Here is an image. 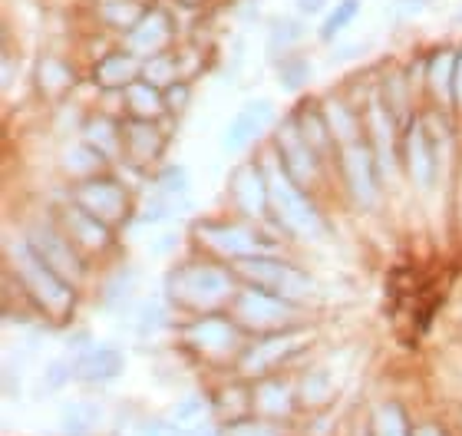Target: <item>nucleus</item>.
I'll return each instance as SVG.
<instances>
[{
  "instance_id": "obj_1",
  "label": "nucleus",
  "mask_w": 462,
  "mask_h": 436,
  "mask_svg": "<svg viewBox=\"0 0 462 436\" xmlns=\"http://www.w3.org/2000/svg\"><path fill=\"white\" fill-rule=\"evenodd\" d=\"M235 278L215 262H185L165 278V294L175 308L195 311V314H215L222 304L235 298Z\"/></svg>"
},
{
  "instance_id": "obj_2",
  "label": "nucleus",
  "mask_w": 462,
  "mask_h": 436,
  "mask_svg": "<svg viewBox=\"0 0 462 436\" xmlns=\"http://www.w3.org/2000/svg\"><path fill=\"white\" fill-rule=\"evenodd\" d=\"M261 169L268 175L271 215H278V222L284 225L288 232L300 235V238H320V235H324V218H320L318 205L308 199L304 185H298L291 179V172L284 169L274 145L264 153Z\"/></svg>"
},
{
  "instance_id": "obj_3",
  "label": "nucleus",
  "mask_w": 462,
  "mask_h": 436,
  "mask_svg": "<svg viewBox=\"0 0 462 436\" xmlns=\"http://www.w3.org/2000/svg\"><path fill=\"white\" fill-rule=\"evenodd\" d=\"M10 262L14 274L20 278V288L43 314L50 318H67L73 311V284L63 282L53 268H50L30 242H10Z\"/></svg>"
},
{
  "instance_id": "obj_4",
  "label": "nucleus",
  "mask_w": 462,
  "mask_h": 436,
  "mask_svg": "<svg viewBox=\"0 0 462 436\" xmlns=\"http://www.w3.org/2000/svg\"><path fill=\"white\" fill-rule=\"evenodd\" d=\"M231 318H235V324L241 330L274 334V330H284V328H298L300 304L298 301L281 298L274 291L258 288V284H245L231 298Z\"/></svg>"
},
{
  "instance_id": "obj_5",
  "label": "nucleus",
  "mask_w": 462,
  "mask_h": 436,
  "mask_svg": "<svg viewBox=\"0 0 462 436\" xmlns=\"http://www.w3.org/2000/svg\"><path fill=\"white\" fill-rule=\"evenodd\" d=\"M235 274H238L245 284H258V288L264 291H274V294H281V298L288 301H298L304 294H310V278L304 272H300L298 264L284 262V258H278V255H251V258H241V262H235Z\"/></svg>"
},
{
  "instance_id": "obj_6",
  "label": "nucleus",
  "mask_w": 462,
  "mask_h": 436,
  "mask_svg": "<svg viewBox=\"0 0 462 436\" xmlns=\"http://www.w3.org/2000/svg\"><path fill=\"white\" fill-rule=\"evenodd\" d=\"M192 235L202 248L215 252L218 258H228V262H241V258H251V255L271 252L268 238H261L258 228H251L245 222L208 218V222H195Z\"/></svg>"
},
{
  "instance_id": "obj_7",
  "label": "nucleus",
  "mask_w": 462,
  "mask_h": 436,
  "mask_svg": "<svg viewBox=\"0 0 462 436\" xmlns=\"http://www.w3.org/2000/svg\"><path fill=\"white\" fill-rule=\"evenodd\" d=\"M340 169H344L346 192L354 195L360 209H376L380 202V165L370 149V143H350L340 145Z\"/></svg>"
},
{
  "instance_id": "obj_8",
  "label": "nucleus",
  "mask_w": 462,
  "mask_h": 436,
  "mask_svg": "<svg viewBox=\"0 0 462 436\" xmlns=\"http://www.w3.org/2000/svg\"><path fill=\"white\" fill-rule=\"evenodd\" d=\"M310 340V334L304 328H284L274 334H261L245 354H241V374L248 377H261L281 364V360L294 357L304 350V344Z\"/></svg>"
},
{
  "instance_id": "obj_9",
  "label": "nucleus",
  "mask_w": 462,
  "mask_h": 436,
  "mask_svg": "<svg viewBox=\"0 0 462 436\" xmlns=\"http://www.w3.org/2000/svg\"><path fill=\"white\" fill-rule=\"evenodd\" d=\"M27 242L33 245V252L63 278V282L77 284L83 278V252L69 242V235L57 225H33L27 235Z\"/></svg>"
},
{
  "instance_id": "obj_10",
  "label": "nucleus",
  "mask_w": 462,
  "mask_h": 436,
  "mask_svg": "<svg viewBox=\"0 0 462 436\" xmlns=\"http://www.w3.org/2000/svg\"><path fill=\"white\" fill-rule=\"evenodd\" d=\"M228 195L238 215L248 222H261L271 215V192H268V175L261 162H238L228 175Z\"/></svg>"
},
{
  "instance_id": "obj_11",
  "label": "nucleus",
  "mask_w": 462,
  "mask_h": 436,
  "mask_svg": "<svg viewBox=\"0 0 462 436\" xmlns=\"http://www.w3.org/2000/svg\"><path fill=\"white\" fill-rule=\"evenodd\" d=\"M73 202L83 205L87 212H93L97 218H103L106 225H123L129 218V189L123 182H116L109 175H97V179H87V182H79L77 195H73Z\"/></svg>"
},
{
  "instance_id": "obj_12",
  "label": "nucleus",
  "mask_w": 462,
  "mask_h": 436,
  "mask_svg": "<svg viewBox=\"0 0 462 436\" xmlns=\"http://www.w3.org/2000/svg\"><path fill=\"white\" fill-rule=\"evenodd\" d=\"M238 334L241 328L235 324V318H225V314H199L182 328L185 348L205 357H228L238 344Z\"/></svg>"
},
{
  "instance_id": "obj_13",
  "label": "nucleus",
  "mask_w": 462,
  "mask_h": 436,
  "mask_svg": "<svg viewBox=\"0 0 462 436\" xmlns=\"http://www.w3.org/2000/svg\"><path fill=\"white\" fill-rule=\"evenodd\" d=\"M172 40H175L172 14H169L165 7H152V10H145L143 17H139V23H135V27L125 30L119 47H125L133 57H139V60H149V57H159V53H165V50L172 47Z\"/></svg>"
},
{
  "instance_id": "obj_14",
  "label": "nucleus",
  "mask_w": 462,
  "mask_h": 436,
  "mask_svg": "<svg viewBox=\"0 0 462 436\" xmlns=\"http://www.w3.org/2000/svg\"><path fill=\"white\" fill-rule=\"evenodd\" d=\"M271 126H274V103H271V99H251V103H245V107L231 116L228 126H225L222 149L228 155L245 153V149L258 143Z\"/></svg>"
},
{
  "instance_id": "obj_15",
  "label": "nucleus",
  "mask_w": 462,
  "mask_h": 436,
  "mask_svg": "<svg viewBox=\"0 0 462 436\" xmlns=\"http://www.w3.org/2000/svg\"><path fill=\"white\" fill-rule=\"evenodd\" d=\"M274 149H278L281 162H284V169H288L291 179H294L298 185H304V189H308V185L318 179L320 153L308 143V139L300 136V129L294 126V119H284V123H278V133H274Z\"/></svg>"
},
{
  "instance_id": "obj_16",
  "label": "nucleus",
  "mask_w": 462,
  "mask_h": 436,
  "mask_svg": "<svg viewBox=\"0 0 462 436\" xmlns=\"http://www.w3.org/2000/svg\"><path fill=\"white\" fill-rule=\"evenodd\" d=\"M364 129L370 133V149L376 155V165H380V175H393L396 169V123H393V109L386 107V99L380 93L366 99L364 109Z\"/></svg>"
},
{
  "instance_id": "obj_17",
  "label": "nucleus",
  "mask_w": 462,
  "mask_h": 436,
  "mask_svg": "<svg viewBox=\"0 0 462 436\" xmlns=\"http://www.w3.org/2000/svg\"><path fill=\"white\" fill-rule=\"evenodd\" d=\"M403 165L410 182L420 189V192H430L436 182V149H433V133L423 119H413L406 126L403 136Z\"/></svg>"
},
{
  "instance_id": "obj_18",
  "label": "nucleus",
  "mask_w": 462,
  "mask_h": 436,
  "mask_svg": "<svg viewBox=\"0 0 462 436\" xmlns=\"http://www.w3.org/2000/svg\"><path fill=\"white\" fill-rule=\"evenodd\" d=\"M60 228L69 235V242L77 245L83 255L106 252L113 242V225H106L103 218H97L93 212H87L83 205H67L60 215Z\"/></svg>"
},
{
  "instance_id": "obj_19",
  "label": "nucleus",
  "mask_w": 462,
  "mask_h": 436,
  "mask_svg": "<svg viewBox=\"0 0 462 436\" xmlns=\"http://www.w3.org/2000/svg\"><path fill=\"white\" fill-rule=\"evenodd\" d=\"M162 149H165V139L159 123H152V119H133V116L123 119V155L129 159V165L149 169L162 155Z\"/></svg>"
},
{
  "instance_id": "obj_20",
  "label": "nucleus",
  "mask_w": 462,
  "mask_h": 436,
  "mask_svg": "<svg viewBox=\"0 0 462 436\" xmlns=\"http://www.w3.org/2000/svg\"><path fill=\"white\" fill-rule=\"evenodd\" d=\"M139 77H143V60L133 57L125 47H116L109 53H103L97 60V67H93V83L99 89H106V93H123Z\"/></svg>"
},
{
  "instance_id": "obj_21",
  "label": "nucleus",
  "mask_w": 462,
  "mask_h": 436,
  "mask_svg": "<svg viewBox=\"0 0 462 436\" xmlns=\"http://www.w3.org/2000/svg\"><path fill=\"white\" fill-rule=\"evenodd\" d=\"M123 107H125V116L152 119V123H159V119L169 113V107H165V89L155 87V83H149V79H143V77L123 89Z\"/></svg>"
},
{
  "instance_id": "obj_22",
  "label": "nucleus",
  "mask_w": 462,
  "mask_h": 436,
  "mask_svg": "<svg viewBox=\"0 0 462 436\" xmlns=\"http://www.w3.org/2000/svg\"><path fill=\"white\" fill-rule=\"evenodd\" d=\"M310 37L304 17H274L268 27V37H264V53H268L274 63L291 53H298L300 43Z\"/></svg>"
},
{
  "instance_id": "obj_23",
  "label": "nucleus",
  "mask_w": 462,
  "mask_h": 436,
  "mask_svg": "<svg viewBox=\"0 0 462 436\" xmlns=\"http://www.w3.org/2000/svg\"><path fill=\"white\" fill-rule=\"evenodd\" d=\"M123 354L116 348H87V350H79L77 357H73V374H77L79 380H113L123 374Z\"/></svg>"
},
{
  "instance_id": "obj_24",
  "label": "nucleus",
  "mask_w": 462,
  "mask_h": 436,
  "mask_svg": "<svg viewBox=\"0 0 462 436\" xmlns=\"http://www.w3.org/2000/svg\"><path fill=\"white\" fill-rule=\"evenodd\" d=\"M324 116H328V126H330V136L337 145H350V143H360V133H364V113L354 109L350 103L337 97H328L324 103Z\"/></svg>"
},
{
  "instance_id": "obj_25",
  "label": "nucleus",
  "mask_w": 462,
  "mask_h": 436,
  "mask_svg": "<svg viewBox=\"0 0 462 436\" xmlns=\"http://www.w3.org/2000/svg\"><path fill=\"white\" fill-rule=\"evenodd\" d=\"M456 57L459 50L443 47L426 60V87L433 89L439 103H456Z\"/></svg>"
},
{
  "instance_id": "obj_26",
  "label": "nucleus",
  "mask_w": 462,
  "mask_h": 436,
  "mask_svg": "<svg viewBox=\"0 0 462 436\" xmlns=\"http://www.w3.org/2000/svg\"><path fill=\"white\" fill-rule=\"evenodd\" d=\"M83 143H89L99 155H106V162H113V159L123 155V123H116L113 116L99 113V116L87 119Z\"/></svg>"
},
{
  "instance_id": "obj_27",
  "label": "nucleus",
  "mask_w": 462,
  "mask_h": 436,
  "mask_svg": "<svg viewBox=\"0 0 462 436\" xmlns=\"http://www.w3.org/2000/svg\"><path fill=\"white\" fill-rule=\"evenodd\" d=\"M145 10L149 7H145L143 0H93L97 20L106 30H113V33H125L129 27H135Z\"/></svg>"
},
{
  "instance_id": "obj_28",
  "label": "nucleus",
  "mask_w": 462,
  "mask_h": 436,
  "mask_svg": "<svg viewBox=\"0 0 462 436\" xmlns=\"http://www.w3.org/2000/svg\"><path fill=\"white\" fill-rule=\"evenodd\" d=\"M37 87L43 97H63V93H69V89L77 87V70L69 67L63 57H43L37 63Z\"/></svg>"
},
{
  "instance_id": "obj_29",
  "label": "nucleus",
  "mask_w": 462,
  "mask_h": 436,
  "mask_svg": "<svg viewBox=\"0 0 462 436\" xmlns=\"http://www.w3.org/2000/svg\"><path fill=\"white\" fill-rule=\"evenodd\" d=\"M294 126L300 129V136L308 139L318 153H328L334 143V136H330V126H328V116H324V107L320 103H300V109L294 113Z\"/></svg>"
},
{
  "instance_id": "obj_30",
  "label": "nucleus",
  "mask_w": 462,
  "mask_h": 436,
  "mask_svg": "<svg viewBox=\"0 0 462 436\" xmlns=\"http://www.w3.org/2000/svg\"><path fill=\"white\" fill-rule=\"evenodd\" d=\"M103 420V407L97 400H73L60 413V427L67 436H89Z\"/></svg>"
},
{
  "instance_id": "obj_31",
  "label": "nucleus",
  "mask_w": 462,
  "mask_h": 436,
  "mask_svg": "<svg viewBox=\"0 0 462 436\" xmlns=\"http://www.w3.org/2000/svg\"><path fill=\"white\" fill-rule=\"evenodd\" d=\"M360 10H364V0H337V4L324 14V20H320V27H318L320 43H334L337 37H344V30L360 17Z\"/></svg>"
},
{
  "instance_id": "obj_32",
  "label": "nucleus",
  "mask_w": 462,
  "mask_h": 436,
  "mask_svg": "<svg viewBox=\"0 0 462 436\" xmlns=\"http://www.w3.org/2000/svg\"><path fill=\"white\" fill-rule=\"evenodd\" d=\"M103 165H106V155H99L89 143L69 145L67 153H63V169H67L69 175L83 179V182H87V179H97V175L103 172Z\"/></svg>"
},
{
  "instance_id": "obj_33",
  "label": "nucleus",
  "mask_w": 462,
  "mask_h": 436,
  "mask_svg": "<svg viewBox=\"0 0 462 436\" xmlns=\"http://www.w3.org/2000/svg\"><path fill=\"white\" fill-rule=\"evenodd\" d=\"M251 404H254V410L268 413V417H281V413L291 410V390L284 387L281 380H264V384H258V390L251 394Z\"/></svg>"
},
{
  "instance_id": "obj_34",
  "label": "nucleus",
  "mask_w": 462,
  "mask_h": 436,
  "mask_svg": "<svg viewBox=\"0 0 462 436\" xmlns=\"http://www.w3.org/2000/svg\"><path fill=\"white\" fill-rule=\"evenodd\" d=\"M143 79L155 83V87H172L175 79H182V67H179V53H159V57L143 60Z\"/></svg>"
},
{
  "instance_id": "obj_35",
  "label": "nucleus",
  "mask_w": 462,
  "mask_h": 436,
  "mask_svg": "<svg viewBox=\"0 0 462 436\" xmlns=\"http://www.w3.org/2000/svg\"><path fill=\"white\" fill-rule=\"evenodd\" d=\"M274 70H278V79H281V87L284 89H300L304 83H310V73H314L310 60L300 57V53H291V57L278 60Z\"/></svg>"
},
{
  "instance_id": "obj_36",
  "label": "nucleus",
  "mask_w": 462,
  "mask_h": 436,
  "mask_svg": "<svg viewBox=\"0 0 462 436\" xmlns=\"http://www.w3.org/2000/svg\"><path fill=\"white\" fill-rule=\"evenodd\" d=\"M189 192V172L182 165H165L162 172L155 175V195H169V199H182Z\"/></svg>"
},
{
  "instance_id": "obj_37",
  "label": "nucleus",
  "mask_w": 462,
  "mask_h": 436,
  "mask_svg": "<svg viewBox=\"0 0 462 436\" xmlns=\"http://www.w3.org/2000/svg\"><path fill=\"white\" fill-rule=\"evenodd\" d=\"M374 430H376V436H413L410 430H406L403 410L393 407V404H386V407L376 410Z\"/></svg>"
},
{
  "instance_id": "obj_38",
  "label": "nucleus",
  "mask_w": 462,
  "mask_h": 436,
  "mask_svg": "<svg viewBox=\"0 0 462 436\" xmlns=\"http://www.w3.org/2000/svg\"><path fill=\"white\" fill-rule=\"evenodd\" d=\"M205 413H208V400L189 397L172 410V423H179V427H202Z\"/></svg>"
},
{
  "instance_id": "obj_39",
  "label": "nucleus",
  "mask_w": 462,
  "mask_h": 436,
  "mask_svg": "<svg viewBox=\"0 0 462 436\" xmlns=\"http://www.w3.org/2000/svg\"><path fill=\"white\" fill-rule=\"evenodd\" d=\"M192 103V79H175L172 87H165V107L169 113H182Z\"/></svg>"
},
{
  "instance_id": "obj_40",
  "label": "nucleus",
  "mask_w": 462,
  "mask_h": 436,
  "mask_svg": "<svg viewBox=\"0 0 462 436\" xmlns=\"http://www.w3.org/2000/svg\"><path fill=\"white\" fill-rule=\"evenodd\" d=\"M225 436H281L274 427H268V423H258V420H235V423H228V433Z\"/></svg>"
},
{
  "instance_id": "obj_41",
  "label": "nucleus",
  "mask_w": 462,
  "mask_h": 436,
  "mask_svg": "<svg viewBox=\"0 0 462 436\" xmlns=\"http://www.w3.org/2000/svg\"><path fill=\"white\" fill-rule=\"evenodd\" d=\"M423 10H426V0H393L386 14L393 20H413V17H420Z\"/></svg>"
},
{
  "instance_id": "obj_42",
  "label": "nucleus",
  "mask_w": 462,
  "mask_h": 436,
  "mask_svg": "<svg viewBox=\"0 0 462 436\" xmlns=\"http://www.w3.org/2000/svg\"><path fill=\"white\" fill-rule=\"evenodd\" d=\"M165 318H169V314H165L162 304H145L143 318H139V330H143V334H149V330L162 328Z\"/></svg>"
},
{
  "instance_id": "obj_43",
  "label": "nucleus",
  "mask_w": 462,
  "mask_h": 436,
  "mask_svg": "<svg viewBox=\"0 0 462 436\" xmlns=\"http://www.w3.org/2000/svg\"><path fill=\"white\" fill-rule=\"evenodd\" d=\"M328 387H330V380H328V374H324V370H318V374H314V384H310V377H308V384H304V397H308V404H310V400L318 404V400L328 397Z\"/></svg>"
},
{
  "instance_id": "obj_44",
  "label": "nucleus",
  "mask_w": 462,
  "mask_h": 436,
  "mask_svg": "<svg viewBox=\"0 0 462 436\" xmlns=\"http://www.w3.org/2000/svg\"><path fill=\"white\" fill-rule=\"evenodd\" d=\"M330 7H334V0H294L298 17H318V14H328Z\"/></svg>"
},
{
  "instance_id": "obj_45",
  "label": "nucleus",
  "mask_w": 462,
  "mask_h": 436,
  "mask_svg": "<svg viewBox=\"0 0 462 436\" xmlns=\"http://www.w3.org/2000/svg\"><path fill=\"white\" fill-rule=\"evenodd\" d=\"M143 436H182L179 433V423H165V420H152V423H145Z\"/></svg>"
},
{
  "instance_id": "obj_46",
  "label": "nucleus",
  "mask_w": 462,
  "mask_h": 436,
  "mask_svg": "<svg viewBox=\"0 0 462 436\" xmlns=\"http://www.w3.org/2000/svg\"><path fill=\"white\" fill-rule=\"evenodd\" d=\"M366 50H370V43H350V47H340V50H334L330 63H346V60H354V57H364Z\"/></svg>"
},
{
  "instance_id": "obj_47",
  "label": "nucleus",
  "mask_w": 462,
  "mask_h": 436,
  "mask_svg": "<svg viewBox=\"0 0 462 436\" xmlns=\"http://www.w3.org/2000/svg\"><path fill=\"white\" fill-rule=\"evenodd\" d=\"M456 103L462 107V47H459V57H456Z\"/></svg>"
},
{
  "instance_id": "obj_48",
  "label": "nucleus",
  "mask_w": 462,
  "mask_h": 436,
  "mask_svg": "<svg viewBox=\"0 0 462 436\" xmlns=\"http://www.w3.org/2000/svg\"><path fill=\"white\" fill-rule=\"evenodd\" d=\"M413 436H443V433H439V430H436V427H420Z\"/></svg>"
},
{
  "instance_id": "obj_49",
  "label": "nucleus",
  "mask_w": 462,
  "mask_h": 436,
  "mask_svg": "<svg viewBox=\"0 0 462 436\" xmlns=\"http://www.w3.org/2000/svg\"><path fill=\"white\" fill-rule=\"evenodd\" d=\"M179 4H185V7H199L202 0H179Z\"/></svg>"
},
{
  "instance_id": "obj_50",
  "label": "nucleus",
  "mask_w": 462,
  "mask_h": 436,
  "mask_svg": "<svg viewBox=\"0 0 462 436\" xmlns=\"http://www.w3.org/2000/svg\"><path fill=\"white\" fill-rule=\"evenodd\" d=\"M459 20H462V10H459Z\"/></svg>"
}]
</instances>
